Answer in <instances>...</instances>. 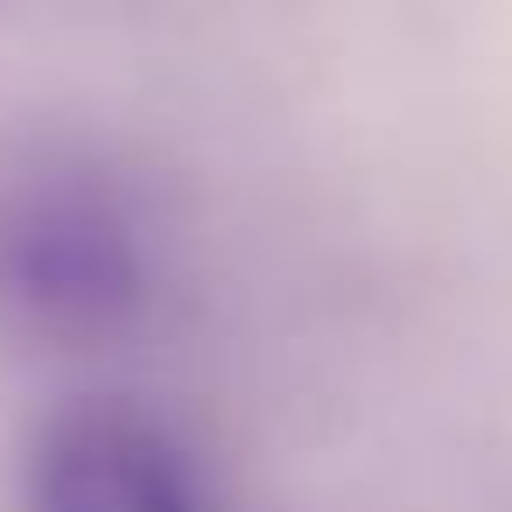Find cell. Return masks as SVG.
<instances>
[{"mask_svg":"<svg viewBox=\"0 0 512 512\" xmlns=\"http://www.w3.org/2000/svg\"><path fill=\"white\" fill-rule=\"evenodd\" d=\"M29 512H190L169 449L127 421H71L29 463Z\"/></svg>","mask_w":512,"mask_h":512,"instance_id":"obj_1","label":"cell"}]
</instances>
